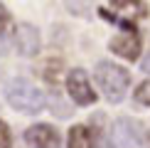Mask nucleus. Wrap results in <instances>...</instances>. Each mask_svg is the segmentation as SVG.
<instances>
[{"mask_svg":"<svg viewBox=\"0 0 150 148\" xmlns=\"http://www.w3.org/2000/svg\"><path fill=\"white\" fill-rule=\"evenodd\" d=\"M64 84H67V94H69V99L74 104H79V106H91V104L98 99L96 89H93V84L89 79V74H86L84 69L67 72Z\"/></svg>","mask_w":150,"mask_h":148,"instance_id":"7ed1b4c3","label":"nucleus"},{"mask_svg":"<svg viewBox=\"0 0 150 148\" xmlns=\"http://www.w3.org/2000/svg\"><path fill=\"white\" fill-rule=\"evenodd\" d=\"M3 94H5V101H8L12 109L20 111V114H27V116L40 114V111L47 106L45 91H40V86H35L30 79H22V77L10 79V82L5 84Z\"/></svg>","mask_w":150,"mask_h":148,"instance_id":"f257e3e1","label":"nucleus"},{"mask_svg":"<svg viewBox=\"0 0 150 148\" xmlns=\"http://www.w3.org/2000/svg\"><path fill=\"white\" fill-rule=\"evenodd\" d=\"M25 143L30 148H62V136L52 123H35L25 131Z\"/></svg>","mask_w":150,"mask_h":148,"instance_id":"423d86ee","label":"nucleus"},{"mask_svg":"<svg viewBox=\"0 0 150 148\" xmlns=\"http://www.w3.org/2000/svg\"><path fill=\"white\" fill-rule=\"evenodd\" d=\"M113 148H140L143 146V126L135 119H116L111 128Z\"/></svg>","mask_w":150,"mask_h":148,"instance_id":"20e7f679","label":"nucleus"},{"mask_svg":"<svg viewBox=\"0 0 150 148\" xmlns=\"http://www.w3.org/2000/svg\"><path fill=\"white\" fill-rule=\"evenodd\" d=\"M93 82L101 89L106 101L121 104L126 91H128V86H130V72L123 69L116 62H98L96 69H93Z\"/></svg>","mask_w":150,"mask_h":148,"instance_id":"f03ea898","label":"nucleus"},{"mask_svg":"<svg viewBox=\"0 0 150 148\" xmlns=\"http://www.w3.org/2000/svg\"><path fill=\"white\" fill-rule=\"evenodd\" d=\"M0 148H12V133H10V126L0 119Z\"/></svg>","mask_w":150,"mask_h":148,"instance_id":"ddd939ff","label":"nucleus"},{"mask_svg":"<svg viewBox=\"0 0 150 148\" xmlns=\"http://www.w3.org/2000/svg\"><path fill=\"white\" fill-rule=\"evenodd\" d=\"M148 148H150V133H148Z\"/></svg>","mask_w":150,"mask_h":148,"instance_id":"2eb2a0df","label":"nucleus"},{"mask_svg":"<svg viewBox=\"0 0 150 148\" xmlns=\"http://www.w3.org/2000/svg\"><path fill=\"white\" fill-rule=\"evenodd\" d=\"M108 49L113 54H118V57L133 62V59H138V54L143 49V42H140V37H138V32H135V27H133V30H128V32H121V35L111 37Z\"/></svg>","mask_w":150,"mask_h":148,"instance_id":"0eeeda50","label":"nucleus"},{"mask_svg":"<svg viewBox=\"0 0 150 148\" xmlns=\"http://www.w3.org/2000/svg\"><path fill=\"white\" fill-rule=\"evenodd\" d=\"M12 45H15L20 57H35L40 52V47H42L40 30L35 25H30V22H20L12 30Z\"/></svg>","mask_w":150,"mask_h":148,"instance_id":"39448f33","label":"nucleus"},{"mask_svg":"<svg viewBox=\"0 0 150 148\" xmlns=\"http://www.w3.org/2000/svg\"><path fill=\"white\" fill-rule=\"evenodd\" d=\"M12 40V27H10V15L8 10H5V5L0 3V54H3V49L8 47V42Z\"/></svg>","mask_w":150,"mask_h":148,"instance_id":"9b49d317","label":"nucleus"},{"mask_svg":"<svg viewBox=\"0 0 150 148\" xmlns=\"http://www.w3.org/2000/svg\"><path fill=\"white\" fill-rule=\"evenodd\" d=\"M42 77H45V82L47 84H52V86H57L59 82H64V67H62V62L59 59H52V62H47L45 67H42Z\"/></svg>","mask_w":150,"mask_h":148,"instance_id":"9d476101","label":"nucleus"},{"mask_svg":"<svg viewBox=\"0 0 150 148\" xmlns=\"http://www.w3.org/2000/svg\"><path fill=\"white\" fill-rule=\"evenodd\" d=\"M133 99H135V104L150 109V79H145V82L138 84V89L133 91Z\"/></svg>","mask_w":150,"mask_h":148,"instance_id":"f8f14e48","label":"nucleus"},{"mask_svg":"<svg viewBox=\"0 0 150 148\" xmlns=\"http://www.w3.org/2000/svg\"><path fill=\"white\" fill-rule=\"evenodd\" d=\"M111 10H116L123 20H135V17L148 15V5L143 0H111Z\"/></svg>","mask_w":150,"mask_h":148,"instance_id":"6e6552de","label":"nucleus"},{"mask_svg":"<svg viewBox=\"0 0 150 148\" xmlns=\"http://www.w3.org/2000/svg\"><path fill=\"white\" fill-rule=\"evenodd\" d=\"M67 148H93V138L89 126L84 123H74L67 133Z\"/></svg>","mask_w":150,"mask_h":148,"instance_id":"1a4fd4ad","label":"nucleus"},{"mask_svg":"<svg viewBox=\"0 0 150 148\" xmlns=\"http://www.w3.org/2000/svg\"><path fill=\"white\" fill-rule=\"evenodd\" d=\"M140 69L150 74V52H148V54H145V57H143V59H140Z\"/></svg>","mask_w":150,"mask_h":148,"instance_id":"4468645a","label":"nucleus"}]
</instances>
